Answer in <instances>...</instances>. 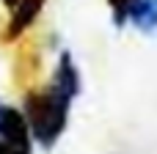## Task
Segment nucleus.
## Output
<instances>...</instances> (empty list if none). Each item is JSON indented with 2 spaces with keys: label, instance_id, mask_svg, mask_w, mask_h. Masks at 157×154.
Wrapping results in <instances>:
<instances>
[{
  "label": "nucleus",
  "instance_id": "obj_1",
  "mask_svg": "<svg viewBox=\"0 0 157 154\" xmlns=\"http://www.w3.org/2000/svg\"><path fill=\"white\" fill-rule=\"evenodd\" d=\"M69 110H72V99L52 85L33 88L22 96L25 121L30 127L33 143L41 146V149H52L58 143V138L66 132Z\"/></svg>",
  "mask_w": 157,
  "mask_h": 154
},
{
  "label": "nucleus",
  "instance_id": "obj_2",
  "mask_svg": "<svg viewBox=\"0 0 157 154\" xmlns=\"http://www.w3.org/2000/svg\"><path fill=\"white\" fill-rule=\"evenodd\" d=\"M0 154H33V135L22 107L0 102Z\"/></svg>",
  "mask_w": 157,
  "mask_h": 154
},
{
  "label": "nucleus",
  "instance_id": "obj_3",
  "mask_svg": "<svg viewBox=\"0 0 157 154\" xmlns=\"http://www.w3.org/2000/svg\"><path fill=\"white\" fill-rule=\"evenodd\" d=\"M44 6H47V0H19V3L8 11V22H6V28H3V41L11 44V41L22 39V36L36 25V19L41 17Z\"/></svg>",
  "mask_w": 157,
  "mask_h": 154
},
{
  "label": "nucleus",
  "instance_id": "obj_4",
  "mask_svg": "<svg viewBox=\"0 0 157 154\" xmlns=\"http://www.w3.org/2000/svg\"><path fill=\"white\" fill-rule=\"evenodd\" d=\"M52 88H58L61 94H66L69 99H75L83 88V80H80V69L75 63V55L72 50H61L58 52V61H55V72H52V80H50Z\"/></svg>",
  "mask_w": 157,
  "mask_h": 154
},
{
  "label": "nucleus",
  "instance_id": "obj_5",
  "mask_svg": "<svg viewBox=\"0 0 157 154\" xmlns=\"http://www.w3.org/2000/svg\"><path fill=\"white\" fill-rule=\"evenodd\" d=\"M130 3L132 0H108L110 11H113V25L116 28H124L130 22Z\"/></svg>",
  "mask_w": 157,
  "mask_h": 154
},
{
  "label": "nucleus",
  "instance_id": "obj_6",
  "mask_svg": "<svg viewBox=\"0 0 157 154\" xmlns=\"http://www.w3.org/2000/svg\"><path fill=\"white\" fill-rule=\"evenodd\" d=\"M0 3H3V6H6V8H8V11H11V8H14V6H17V3H19V0H0Z\"/></svg>",
  "mask_w": 157,
  "mask_h": 154
},
{
  "label": "nucleus",
  "instance_id": "obj_7",
  "mask_svg": "<svg viewBox=\"0 0 157 154\" xmlns=\"http://www.w3.org/2000/svg\"><path fill=\"white\" fill-rule=\"evenodd\" d=\"M155 3H157V0H155Z\"/></svg>",
  "mask_w": 157,
  "mask_h": 154
}]
</instances>
